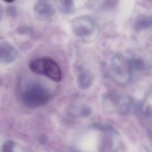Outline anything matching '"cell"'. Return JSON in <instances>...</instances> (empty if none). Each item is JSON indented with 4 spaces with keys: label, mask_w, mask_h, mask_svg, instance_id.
Here are the masks:
<instances>
[{
    "label": "cell",
    "mask_w": 152,
    "mask_h": 152,
    "mask_svg": "<svg viewBox=\"0 0 152 152\" xmlns=\"http://www.w3.org/2000/svg\"><path fill=\"white\" fill-rule=\"evenodd\" d=\"M67 112L74 116H86L90 114L91 110L88 106L86 105L73 104L69 106Z\"/></svg>",
    "instance_id": "obj_7"
},
{
    "label": "cell",
    "mask_w": 152,
    "mask_h": 152,
    "mask_svg": "<svg viewBox=\"0 0 152 152\" xmlns=\"http://www.w3.org/2000/svg\"><path fill=\"white\" fill-rule=\"evenodd\" d=\"M17 51L14 46L8 43L0 45V64H7L14 61L17 58Z\"/></svg>",
    "instance_id": "obj_5"
},
{
    "label": "cell",
    "mask_w": 152,
    "mask_h": 152,
    "mask_svg": "<svg viewBox=\"0 0 152 152\" xmlns=\"http://www.w3.org/2000/svg\"><path fill=\"white\" fill-rule=\"evenodd\" d=\"M33 12L35 17L42 21H46L51 19L55 10L53 6L47 1H37L33 7Z\"/></svg>",
    "instance_id": "obj_4"
},
{
    "label": "cell",
    "mask_w": 152,
    "mask_h": 152,
    "mask_svg": "<svg viewBox=\"0 0 152 152\" xmlns=\"http://www.w3.org/2000/svg\"><path fill=\"white\" fill-rule=\"evenodd\" d=\"M31 71L36 74L47 77L54 81H60L62 78L61 70L57 62L48 57L35 59L29 65Z\"/></svg>",
    "instance_id": "obj_1"
},
{
    "label": "cell",
    "mask_w": 152,
    "mask_h": 152,
    "mask_svg": "<svg viewBox=\"0 0 152 152\" xmlns=\"http://www.w3.org/2000/svg\"><path fill=\"white\" fill-rule=\"evenodd\" d=\"M59 9L65 14H70L74 10V2L72 1H60L59 2Z\"/></svg>",
    "instance_id": "obj_8"
},
{
    "label": "cell",
    "mask_w": 152,
    "mask_h": 152,
    "mask_svg": "<svg viewBox=\"0 0 152 152\" xmlns=\"http://www.w3.org/2000/svg\"><path fill=\"white\" fill-rule=\"evenodd\" d=\"M71 28L74 33L78 37L87 38L93 33L94 25L90 18L81 15L72 20Z\"/></svg>",
    "instance_id": "obj_3"
},
{
    "label": "cell",
    "mask_w": 152,
    "mask_h": 152,
    "mask_svg": "<svg viewBox=\"0 0 152 152\" xmlns=\"http://www.w3.org/2000/svg\"><path fill=\"white\" fill-rule=\"evenodd\" d=\"M77 72V82L79 87L81 89L88 88L92 82V76L91 74L88 71L82 68H78Z\"/></svg>",
    "instance_id": "obj_6"
},
{
    "label": "cell",
    "mask_w": 152,
    "mask_h": 152,
    "mask_svg": "<svg viewBox=\"0 0 152 152\" xmlns=\"http://www.w3.org/2000/svg\"><path fill=\"white\" fill-rule=\"evenodd\" d=\"M149 22L148 20H142L141 21H139L138 25V26H140V27H147L149 25Z\"/></svg>",
    "instance_id": "obj_9"
},
{
    "label": "cell",
    "mask_w": 152,
    "mask_h": 152,
    "mask_svg": "<svg viewBox=\"0 0 152 152\" xmlns=\"http://www.w3.org/2000/svg\"><path fill=\"white\" fill-rule=\"evenodd\" d=\"M50 98L48 89L43 86L33 83L23 91L21 100L23 104L30 108H36L46 104Z\"/></svg>",
    "instance_id": "obj_2"
}]
</instances>
